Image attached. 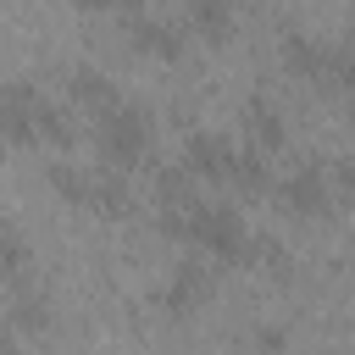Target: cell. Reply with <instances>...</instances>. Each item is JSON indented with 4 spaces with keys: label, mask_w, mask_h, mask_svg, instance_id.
<instances>
[{
    "label": "cell",
    "mask_w": 355,
    "mask_h": 355,
    "mask_svg": "<svg viewBox=\"0 0 355 355\" xmlns=\"http://www.w3.org/2000/svg\"><path fill=\"white\" fill-rule=\"evenodd\" d=\"M161 227L172 239H183L194 255H205L211 266H244L255 261V239H250V222L233 211V205H172L161 211Z\"/></svg>",
    "instance_id": "6da1fadb"
},
{
    "label": "cell",
    "mask_w": 355,
    "mask_h": 355,
    "mask_svg": "<svg viewBox=\"0 0 355 355\" xmlns=\"http://www.w3.org/2000/svg\"><path fill=\"white\" fill-rule=\"evenodd\" d=\"M0 139L6 144H55V150H67L72 128L28 78H11V83H0Z\"/></svg>",
    "instance_id": "7a4b0ae2"
},
{
    "label": "cell",
    "mask_w": 355,
    "mask_h": 355,
    "mask_svg": "<svg viewBox=\"0 0 355 355\" xmlns=\"http://www.w3.org/2000/svg\"><path fill=\"white\" fill-rule=\"evenodd\" d=\"M150 144H155V128H150V111L144 105H111L105 116H94V150H100V166L111 172H133L150 161Z\"/></svg>",
    "instance_id": "3957f363"
},
{
    "label": "cell",
    "mask_w": 355,
    "mask_h": 355,
    "mask_svg": "<svg viewBox=\"0 0 355 355\" xmlns=\"http://www.w3.org/2000/svg\"><path fill=\"white\" fill-rule=\"evenodd\" d=\"M50 189L78 205V211H100V216H122L128 211V178L111 172V166H94V172H78V166H55L50 172Z\"/></svg>",
    "instance_id": "277c9868"
},
{
    "label": "cell",
    "mask_w": 355,
    "mask_h": 355,
    "mask_svg": "<svg viewBox=\"0 0 355 355\" xmlns=\"http://www.w3.org/2000/svg\"><path fill=\"white\" fill-rule=\"evenodd\" d=\"M211 294H216V266H211L205 255H183L178 272H172L166 288H161V305H166L172 316H194Z\"/></svg>",
    "instance_id": "5b68a950"
},
{
    "label": "cell",
    "mask_w": 355,
    "mask_h": 355,
    "mask_svg": "<svg viewBox=\"0 0 355 355\" xmlns=\"http://www.w3.org/2000/svg\"><path fill=\"white\" fill-rule=\"evenodd\" d=\"M183 166H189L194 178H205V183H233V172H239V144H227V139L211 133V128H194V133L183 139Z\"/></svg>",
    "instance_id": "8992f818"
},
{
    "label": "cell",
    "mask_w": 355,
    "mask_h": 355,
    "mask_svg": "<svg viewBox=\"0 0 355 355\" xmlns=\"http://www.w3.org/2000/svg\"><path fill=\"white\" fill-rule=\"evenodd\" d=\"M277 205L294 216H327L333 211V178L327 166H294L288 178H277Z\"/></svg>",
    "instance_id": "52a82bcc"
},
{
    "label": "cell",
    "mask_w": 355,
    "mask_h": 355,
    "mask_svg": "<svg viewBox=\"0 0 355 355\" xmlns=\"http://www.w3.org/2000/svg\"><path fill=\"white\" fill-rule=\"evenodd\" d=\"M128 44L139 55H155V61H178L183 55V28L166 22V17H128Z\"/></svg>",
    "instance_id": "ba28073f"
},
{
    "label": "cell",
    "mask_w": 355,
    "mask_h": 355,
    "mask_svg": "<svg viewBox=\"0 0 355 355\" xmlns=\"http://www.w3.org/2000/svg\"><path fill=\"white\" fill-rule=\"evenodd\" d=\"M277 50H283L288 78H300V83H322L327 78V55H333L327 39H316V33H283Z\"/></svg>",
    "instance_id": "9c48e42d"
},
{
    "label": "cell",
    "mask_w": 355,
    "mask_h": 355,
    "mask_svg": "<svg viewBox=\"0 0 355 355\" xmlns=\"http://www.w3.org/2000/svg\"><path fill=\"white\" fill-rule=\"evenodd\" d=\"M0 283L11 294L33 288V244H28V233L17 222H0Z\"/></svg>",
    "instance_id": "30bf717a"
},
{
    "label": "cell",
    "mask_w": 355,
    "mask_h": 355,
    "mask_svg": "<svg viewBox=\"0 0 355 355\" xmlns=\"http://www.w3.org/2000/svg\"><path fill=\"white\" fill-rule=\"evenodd\" d=\"M67 94L89 111V116H105L111 105H122V94H116V83L105 78V72H94V67H72L67 72Z\"/></svg>",
    "instance_id": "8fae6325"
},
{
    "label": "cell",
    "mask_w": 355,
    "mask_h": 355,
    "mask_svg": "<svg viewBox=\"0 0 355 355\" xmlns=\"http://www.w3.org/2000/svg\"><path fill=\"white\" fill-rule=\"evenodd\" d=\"M244 133H250V144L266 150V155L283 150V139H288V133H283V111H277L266 94H255V100L244 105Z\"/></svg>",
    "instance_id": "7c38bea8"
},
{
    "label": "cell",
    "mask_w": 355,
    "mask_h": 355,
    "mask_svg": "<svg viewBox=\"0 0 355 355\" xmlns=\"http://www.w3.org/2000/svg\"><path fill=\"white\" fill-rule=\"evenodd\" d=\"M189 28L205 39V44H222L233 33V0H189Z\"/></svg>",
    "instance_id": "4fadbf2b"
},
{
    "label": "cell",
    "mask_w": 355,
    "mask_h": 355,
    "mask_svg": "<svg viewBox=\"0 0 355 355\" xmlns=\"http://www.w3.org/2000/svg\"><path fill=\"white\" fill-rule=\"evenodd\" d=\"M6 327H11L17 338H33V333H44V327H50V300H44L39 288H22V294H11V316H6Z\"/></svg>",
    "instance_id": "5bb4252c"
},
{
    "label": "cell",
    "mask_w": 355,
    "mask_h": 355,
    "mask_svg": "<svg viewBox=\"0 0 355 355\" xmlns=\"http://www.w3.org/2000/svg\"><path fill=\"white\" fill-rule=\"evenodd\" d=\"M349 111H355V50L349 44H333V55H327V78H322Z\"/></svg>",
    "instance_id": "9a60e30c"
},
{
    "label": "cell",
    "mask_w": 355,
    "mask_h": 355,
    "mask_svg": "<svg viewBox=\"0 0 355 355\" xmlns=\"http://www.w3.org/2000/svg\"><path fill=\"white\" fill-rule=\"evenodd\" d=\"M72 6H83V11H128V17L144 11V0H72Z\"/></svg>",
    "instance_id": "2e32d148"
},
{
    "label": "cell",
    "mask_w": 355,
    "mask_h": 355,
    "mask_svg": "<svg viewBox=\"0 0 355 355\" xmlns=\"http://www.w3.org/2000/svg\"><path fill=\"white\" fill-rule=\"evenodd\" d=\"M0 355H17V333H11V327L0 333Z\"/></svg>",
    "instance_id": "e0dca14e"
}]
</instances>
